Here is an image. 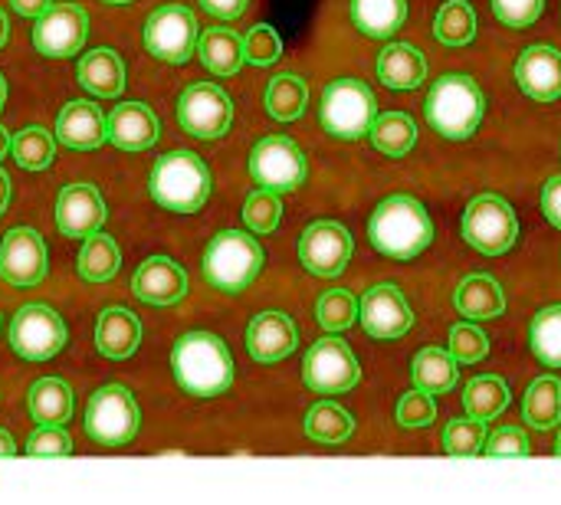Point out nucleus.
<instances>
[{
  "label": "nucleus",
  "mask_w": 561,
  "mask_h": 505,
  "mask_svg": "<svg viewBox=\"0 0 561 505\" xmlns=\"http://www.w3.org/2000/svg\"><path fill=\"white\" fill-rule=\"evenodd\" d=\"M171 371L184 394L220 398L230 391L237 365L224 338L210 332H187L171 348Z\"/></svg>",
  "instance_id": "nucleus-1"
},
{
  "label": "nucleus",
  "mask_w": 561,
  "mask_h": 505,
  "mask_svg": "<svg viewBox=\"0 0 561 505\" xmlns=\"http://www.w3.org/2000/svg\"><path fill=\"white\" fill-rule=\"evenodd\" d=\"M368 240L391 260H414L434 243V223L417 197L394 194L375 207L368 220Z\"/></svg>",
  "instance_id": "nucleus-2"
},
{
  "label": "nucleus",
  "mask_w": 561,
  "mask_h": 505,
  "mask_svg": "<svg viewBox=\"0 0 561 505\" xmlns=\"http://www.w3.org/2000/svg\"><path fill=\"white\" fill-rule=\"evenodd\" d=\"M483 115H486V95L477 85V79L463 72L440 76L424 99L427 125L450 141H467L480 128Z\"/></svg>",
  "instance_id": "nucleus-3"
},
{
  "label": "nucleus",
  "mask_w": 561,
  "mask_h": 505,
  "mask_svg": "<svg viewBox=\"0 0 561 505\" xmlns=\"http://www.w3.org/2000/svg\"><path fill=\"white\" fill-rule=\"evenodd\" d=\"M210 168L194 151H168L154 161L148 191L171 214H197L210 197Z\"/></svg>",
  "instance_id": "nucleus-4"
},
{
  "label": "nucleus",
  "mask_w": 561,
  "mask_h": 505,
  "mask_svg": "<svg viewBox=\"0 0 561 505\" xmlns=\"http://www.w3.org/2000/svg\"><path fill=\"white\" fill-rule=\"evenodd\" d=\"M263 246L253 237H247L243 230H224L207 243L201 273L210 289L237 296L253 286L263 269Z\"/></svg>",
  "instance_id": "nucleus-5"
},
{
  "label": "nucleus",
  "mask_w": 561,
  "mask_h": 505,
  "mask_svg": "<svg viewBox=\"0 0 561 505\" xmlns=\"http://www.w3.org/2000/svg\"><path fill=\"white\" fill-rule=\"evenodd\" d=\"M375 118H378V102H375V92L362 79L342 76L325 85L319 122L329 135L342 141H358L371 131Z\"/></svg>",
  "instance_id": "nucleus-6"
},
{
  "label": "nucleus",
  "mask_w": 561,
  "mask_h": 505,
  "mask_svg": "<svg viewBox=\"0 0 561 505\" xmlns=\"http://www.w3.org/2000/svg\"><path fill=\"white\" fill-rule=\"evenodd\" d=\"M82 424H85V437L95 447L115 450V447H128L138 437L141 414H138V404H135L128 388L105 385L89 398Z\"/></svg>",
  "instance_id": "nucleus-7"
},
{
  "label": "nucleus",
  "mask_w": 561,
  "mask_h": 505,
  "mask_svg": "<svg viewBox=\"0 0 561 505\" xmlns=\"http://www.w3.org/2000/svg\"><path fill=\"white\" fill-rule=\"evenodd\" d=\"M460 230H463V240L477 253L500 256V253L516 246L519 220H516V210L510 207V200H503L496 194H480L463 210V227Z\"/></svg>",
  "instance_id": "nucleus-8"
},
{
  "label": "nucleus",
  "mask_w": 561,
  "mask_h": 505,
  "mask_svg": "<svg viewBox=\"0 0 561 505\" xmlns=\"http://www.w3.org/2000/svg\"><path fill=\"white\" fill-rule=\"evenodd\" d=\"M250 177L273 194H293L306 181V154L286 135H270L250 151Z\"/></svg>",
  "instance_id": "nucleus-9"
},
{
  "label": "nucleus",
  "mask_w": 561,
  "mask_h": 505,
  "mask_svg": "<svg viewBox=\"0 0 561 505\" xmlns=\"http://www.w3.org/2000/svg\"><path fill=\"white\" fill-rule=\"evenodd\" d=\"M197 16L181 7V3H168V7H158L154 13H148L145 20V49L161 59V62H187L194 53H197Z\"/></svg>",
  "instance_id": "nucleus-10"
},
{
  "label": "nucleus",
  "mask_w": 561,
  "mask_h": 505,
  "mask_svg": "<svg viewBox=\"0 0 561 505\" xmlns=\"http://www.w3.org/2000/svg\"><path fill=\"white\" fill-rule=\"evenodd\" d=\"M302 381L316 394H345L362 381V368L342 338H322L302 358Z\"/></svg>",
  "instance_id": "nucleus-11"
},
{
  "label": "nucleus",
  "mask_w": 561,
  "mask_h": 505,
  "mask_svg": "<svg viewBox=\"0 0 561 505\" xmlns=\"http://www.w3.org/2000/svg\"><path fill=\"white\" fill-rule=\"evenodd\" d=\"M66 345V322L49 306H23L10 322V348L23 361H49Z\"/></svg>",
  "instance_id": "nucleus-12"
},
{
  "label": "nucleus",
  "mask_w": 561,
  "mask_h": 505,
  "mask_svg": "<svg viewBox=\"0 0 561 505\" xmlns=\"http://www.w3.org/2000/svg\"><path fill=\"white\" fill-rule=\"evenodd\" d=\"M233 122V102L230 95L214 85V82H194L181 92L178 99V125L204 141H214L220 135H227Z\"/></svg>",
  "instance_id": "nucleus-13"
},
{
  "label": "nucleus",
  "mask_w": 561,
  "mask_h": 505,
  "mask_svg": "<svg viewBox=\"0 0 561 505\" xmlns=\"http://www.w3.org/2000/svg\"><path fill=\"white\" fill-rule=\"evenodd\" d=\"M355 256L352 233L335 220H316L299 237V263L322 279H335Z\"/></svg>",
  "instance_id": "nucleus-14"
},
{
  "label": "nucleus",
  "mask_w": 561,
  "mask_h": 505,
  "mask_svg": "<svg viewBox=\"0 0 561 505\" xmlns=\"http://www.w3.org/2000/svg\"><path fill=\"white\" fill-rule=\"evenodd\" d=\"M89 36V13L79 3H53L33 26V46L46 59H66L82 49Z\"/></svg>",
  "instance_id": "nucleus-15"
},
{
  "label": "nucleus",
  "mask_w": 561,
  "mask_h": 505,
  "mask_svg": "<svg viewBox=\"0 0 561 505\" xmlns=\"http://www.w3.org/2000/svg\"><path fill=\"white\" fill-rule=\"evenodd\" d=\"M358 319L365 325V332L378 342H398L411 332L414 325V312L411 302L404 299V292L391 283L371 286L362 302H358Z\"/></svg>",
  "instance_id": "nucleus-16"
},
{
  "label": "nucleus",
  "mask_w": 561,
  "mask_h": 505,
  "mask_svg": "<svg viewBox=\"0 0 561 505\" xmlns=\"http://www.w3.org/2000/svg\"><path fill=\"white\" fill-rule=\"evenodd\" d=\"M49 266V253L46 243L36 230L30 227H13L3 243H0V279L16 286V289H30L39 286Z\"/></svg>",
  "instance_id": "nucleus-17"
},
{
  "label": "nucleus",
  "mask_w": 561,
  "mask_h": 505,
  "mask_svg": "<svg viewBox=\"0 0 561 505\" xmlns=\"http://www.w3.org/2000/svg\"><path fill=\"white\" fill-rule=\"evenodd\" d=\"M108 210L102 194L92 184H66L56 200V227L62 237L85 240L102 230Z\"/></svg>",
  "instance_id": "nucleus-18"
},
{
  "label": "nucleus",
  "mask_w": 561,
  "mask_h": 505,
  "mask_svg": "<svg viewBox=\"0 0 561 505\" xmlns=\"http://www.w3.org/2000/svg\"><path fill=\"white\" fill-rule=\"evenodd\" d=\"M131 292L145 306H178L187 296V273L168 256H151L135 269Z\"/></svg>",
  "instance_id": "nucleus-19"
},
{
  "label": "nucleus",
  "mask_w": 561,
  "mask_h": 505,
  "mask_svg": "<svg viewBox=\"0 0 561 505\" xmlns=\"http://www.w3.org/2000/svg\"><path fill=\"white\" fill-rule=\"evenodd\" d=\"M299 332L289 315L283 312H260L247 325V352L260 365H276L296 352Z\"/></svg>",
  "instance_id": "nucleus-20"
},
{
  "label": "nucleus",
  "mask_w": 561,
  "mask_h": 505,
  "mask_svg": "<svg viewBox=\"0 0 561 505\" xmlns=\"http://www.w3.org/2000/svg\"><path fill=\"white\" fill-rule=\"evenodd\" d=\"M56 141L72 151H92L108 141V115H102V108L85 99L66 102L56 118Z\"/></svg>",
  "instance_id": "nucleus-21"
},
{
  "label": "nucleus",
  "mask_w": 561,
  "mask_h": 505,
  "mask_svg": "<svg viewBox=\"0 0 561 505\" xmlns=\"http://www.w3.org/2000/svg\"><path fill=\"white\" fill-rule=\"evenodd\" d=\"M516 82L536 102L561 99V53L556 46H529L516 59Z\"/></svg>",
  "instance_id": "nucleus-22"
},
{
  "label": "nucleus",
  "mask_w": 561,
  "mask_h": 505,
  "mask_svg": "<svg viewBox=\"0 0 561 505\" xmlns=\"http://www.w3.org/2000/svg\"><path fill=\"white\" fill-rule=\"evenodd\" d=\"M161 138V122L145 102L115 105L108 115V141L118 151H145Z\"/></svg>",
  "instance_id": "nucleus-23"
},
{
  "label": "nucleus",
  "mask_w": 561,
  "mask_h": 505,
  "mask_svg": "<svg viewBox=\"0 0 561 505\" xmlns=\"http://www.w3.org/2000/svg\"><path fill=\"white\" fill-rule=\"evenodd\" d=\"M76 76H79V85L95 99H118L125 89V62L108 46L85 53L76 66Z\"/></svg>",
  "instance_id": "nucleus-24"
},
{
  "label": "nucleus",
  "mask_w": 561,
  "mask_h": 505,
  "mask_svg": "<svg viewBox=\"0 0 561 505\" xmlns=\"http://www.w3.org/2000/svg\"><path fill=\"white\" fill-rule=\"evenodd\" d=\"M141 345V322L135 319V312L128 309H105L95 322V348L112 358V361H125L138 352Z\"/></svg>",
  "instance_id": "nucleus-25"
},
{
  "label": "nucleus",
  "mask_w": 561,
  "mask_h": 505,
  "mask_svg": "<svg viewBox=\"0 0 561 505\" xmlns=\"http://www.w3.org/2000/svg\"><path fill=\"white\" fill-rule=\"evenodd\" d=\"M378 79L381 85L401 92V89H417L427 79V62L417 46L411 43H388L378 53Z\"/></svg>",
  "instance_id": "nucleus-26"
},
{
  "label": "nucleus",
  "mask_w": 561,
  "mask_h": 505,
  "mask_svg": "<svg viewBox=\"0 0 561 505\" xmlns=\"http://www.w3.org/2000/svg\"><path fill=\"white\" fill-rule=\"evenodd\" d=\"M197 56L207 72L214 76H233L247 62L243 36L233 33L230 26H210L197 36Z\"/></svg>",
  "instance_id": "nucleus-27"
},
{
  "label": "nucleus",
  "mask_w": 561,
  "mask_h": 505,
  "mask_svg": "<svg viewBox=\"0 0 561 505\" xmlns=\"http://www.w3.org/2000/svg\"><path fill=\"white\" fill-rule=\"evenodd\" d=\"M454 306L460 315L467 319H500L503 309H506V296H503V286L486 276V273H477V276H467L457 292H454Z\"/></svg>",
  "instance_id": "nucleus-28"
},
{
  "label": "nucleus",
  "mask_w": 561,
  "mask_h": 505,
  "mask_svg": "<svg viewBox=\"0 0 561 505\" xmlns=\"http://www.w3.org/2000/svg\"><path fill=\"white\" fill-rule=\"evenodd\" d=\"M348 13L365 36L388 39L404 26L408 0H348Z\"/></svg>",
  "instance_id": "nucleus-29"
},
{
  "label": "nucleus",
  "mask_w": 561,
  "mask_h": 505,
  "mask_svg": "<svg viewBox=\"0 0 561 505\" xmlns=\"http://www.w3.org/2000/svg\"><path fill=\"white\" fill-rule=\"evenodd\" d=\"M460 361L444 352V348H424L417 352L414 365H411V381L417 391L424 394H450L460 381Z\"/></svg>",
  "instance_id": "nucleus-30"
},
{
  "label": "nucleus",
  "mask_w": 561,
  "mask_h": 505,
  "mask_svg": "<svg viewBox=\"0 0 561 505\" xmlns=\"http://www.w3.org/2000/svg\"><path fill=\"white\" fill-rule=\"evenodd\" d=\"M26 408L36 424H66L72 417V388L62 378H39L26 394Z\"/></svg>",
  "instance_id": "nucleus-31"
},
{
  "label": "nucleus",
  "mask_w": 561,
  "mask_h": 505,
  "mask_svg": "<svg viewBox=\"0 0 561 505\" xmlns=\"http://www.w3.org/2000/svg\"><path fill=\"white\" fill-rule=\"evenodd\" d=\"M266 112L276 118V122H296L302 112H306V102H309V85L302 76L296 72H279L270 79L266 85Z\"/></svg>",
  "instance_id": "nucleus-32"
},
{
  "label": "nucleus",
  "mask_w": 561,
  "mask_h": 505,
  "mask_svg": "<svg viewBox=\"0 0 561 505\" xmlns=\"http://www.w3.org/2000/svg\"><path fill=\"white\" fill-rule=\"evenodd\" d=\"M371 145L388 158H404L417 145V122L408 112H385L368 131Z\"/></svg>",
  "instance_id": "nucleus-33"
},
{
  "label": "nucleus",
  "mask_w": 561,
  "mask_h": 505,
  "mask_svg": "<svg viewBox=\"0 0 561 505\" xmlns=\"http://www.w3.org/2000/svg\"><path fill=\"white\" fill-rule=\"evenodd\" d=\"M523 417L536 431H552L561 424V381L559 378H539L529 385L523 398Z\"/></svg>",
  "instance_id": "nucleus-34"
},
{
  "label": "nucleus",
  "mask_w": 561,
  "mask_h": 505,
  "mask_svg": "<svg viewBox=\"0 0 561 505\" xmlns=\"http://www.w3.org/2000/svg\"><path fill=\"white\" fill-rule=\"evenodd\" d=\"M118 263H122L118 243L99 230V233L85 237V243H82V250H79L76 269H79V276H82L85 283H108V279H115Z\"/></svg>",
  "instance_id": "nucleus-35"
},
{
  "label": "nucleus",
  "mask_w": 561,
  "mask_h": 505,
  "mask_svg": "<svg viewBox=\"0 0 561 505\" xmlns=\"http://www.w3.org/2000/svg\"><path fill=\"white\" fill-rule=\"evenodd\" d=\"M506 408H510V388H506L503 378L483 375V378H473V381L463 388V411H467V417L493 421V417H500Z\"/></svg>",
  "instance_id": "nucleus-36"
},
{
  "label": "nucleus",
  "mask_w": 561,
  "mask_h": 505,
  "mask_svg": "<svg viewBox=\"0 0 561 505\" xmlns=\"http://www.w3.org/2000/svg\"><path fill=\"white\" fill-rule=\"evenodd\" d=\"M306 437L316 440V444H342L352 437L355 431V417L335 404V401H319L309 414H306Z\"/></svg>",
  "instance_id": "nucleus-37"
},
{
  "label": "nucleus",
  "mask_w": 561,
  "mask_h": 505,
  "mask_svg": "<svg viewBox=\"0 0 561 505\" xmlns=\"http://www.w3.org/2000/svg\"><path fill=\"white\" fill-rule=\"evenodd\" d=\"M10 154L23 171H46L56 158V138L43 125H30L13 135Z\"/></svg>",
  "instance_id": "nucleus-38"
},
{
  "label": "nucleus",
  "mask_w": 561,
  "mask_h": 505,
  "mask_svg": "<svg viewBox=\"0 0 561 505\" xmlns=\"http://www.w3.org/2000/svg\"><path fill=\"white\" fill-rule=\"evenodd\" d=\"M434 36L444 46H467V43H473V36H477V13H473V7L467 0H447L437 10Z\"/></svg>",
  "instance_id": "nucleus-39"
},
{
  "label": "nucleus",
  "mask_w": 561,
  "mask_h": 505,
  "mask_svg": "<svg viewBox=\"0 0 561 505\" xmlns=\"http://www.w3.org/2000/svg\"><path fill=\"white\" fill-rule=\"evenodd\" d=\"M529 345L546 368H561V306L542 309L529 322Z\"/></svg>",
  "instance_id": "nucleus-40"
},
{
  "label": "nucleus",
  "mask_w": 561,
  "mask_h": 505,
  "mask_svg": "<svg viewBox=\"0 0 561 505\" xmlns=\"http://www.w3.org/2000/svg\"><path fill=\"white\" fill-rule=\"evenodd\" d=\"M358 299L348 289H329L316 302V319L325 332H345L358 322Z\"/></svg>",
  "instance_id": "nucleus-41"
},
{
  "label": "nucleus",
  "mask_w": 561,
  "mask_h": 505,
  "mask_svg": "<svg viewBox=\"0 0 561 505\" xmlns=\"http://www.w3.org/2000/svg\"><path fill=\"white\" fill-rule=\"evenodd\" d=\"M486 421L477 417H463V421H450L444 431V450L450 457H480L483 444H486Z\"/></svg>",
  "instance_id": "nucleus-42"
},
{
  "label": "nucleus",
  "mask_w": 561,
  "mask_h": 505,
  "mask_svg": "<svg viewBox=\"0 0 561 505\" xmlns=\"http://www.w3.org/2000/svg\"><path fill=\"white\" fill-rule=\"evenodd\" d=\"M279 217H283V204H279V194H273V191L260 187L243 204V223L253 233H273L279 227Z\"/></svg>",
  "instance_id": "nucleus-43"
},
{
  "label": "nucleus",
  "mask_w": 561,
  "mask_h": 505,
  "mask_svg": "<svg viewBox=\"0 0 561 505\" xmlns=\"http://www.w3.org/2000/svg\"><path fill=\"white\" fill-rule=\"evenodd\" d=\"M450 355L460 361V365H477L490 355V338L486 332H480L477 325L463 322V325H454L450 329Z\"/></svg>",
  "instance_id": "nucleus-44"
},
{
  "label": "nucleus",
  "mask_w": 561,
  "mask_h": 505,
  "mask_svg": "<svg viewBox=\"0 0 561 505\" xmlns=\"http://www.w3.org/2000/svg\"><path fill=\"white\" fill-rule=\"evenodd\" d=\"M23 454H26V457H43V460L69 457V454H72V440H69V434L62 431V424H39V431L30 434Z\"/></svg>",
  "instance_id": "nucleus-45"
},
{
  "label": "nucleus",
  "mask_w": 561,
  "mask_h": 505,
  "mask_svg": "<svg viewBox=\"0 0 561 505\" xmlns=\"http://www.w3.org/2000/svg\"><path fill=\"white\" fill-rule=\"evenodd\" d=\"M243 49H247V62H253V66H273L283 56V39H279V33L270 23H256L247 33Z\"/></svg>",
  "instance_id": "nucleus-46"
},
{
  "label": "nucleus",
  "mask_w": 561,
  "mask_h": 505,
  "mask_svg": "<svg viewBox=\"0 0 561 505\" xmlns=\"http://www.w3.org/2000/svg\"><path fill=\"white\" fill-rule=\"evenodd\" d=\"M398 424L408 427V431H417V427H431L437 421V404H434V394H424V391H411L398 401V411H394Z\"/></svg>",
  "instance_id": "nucleus-47"
},
{
  "label": "nucleus",
  "mask_w": 561,
  "mask_h": 505,
  "mask_svg": "<svg viewBox=\"0 0 561 505\" xmlns=\"http://www.w3.org/2000/svg\"><path fill=\"white\" fill-rule=\"evenodd\" d=\"M546 10V0H493V13L503 26L510 30H526L533 26Z\"/></svg>",
  "instance_id": "nucleus-48"
},
{
  "label": "nucleus",
  "mask_w": 561,
  "mask_h": 505,
  "mask_svg": "<svg viewBox=\"0 0 561 505\" xmlns=\"http://www.w3.org/2000/svg\"><path fill=\"white\" fill-rule=\"evenodd\" d=\"M529 450H533V447H529V437H526V431H519V427H503V431L490 434L486 444H483V454L493 457V460L529 457Z\"/></svg>",
  "instance_id": "nucleus-49"
},
{
  "label": "nucleus",
  "mask_w": 561,
  "mask_h": 505,
  "mask_svg": "<svg viewBox=\"0 0 561 505\" xmlns=\"http://www.w3.org/2000/svg\"><path fill=\"white\" fill-rule=\"evenodd\" d=\"M542 214L549 217L552 227L561 230V174H556L546 187H542Z\"/></svg>",
  "instance_id": "nucleus-50"
},
{
  "label": "nucleus",
  "mask_w": 561,
  "mask_h": 505,
  "mask_svg": "<svg viewBox=\"0 0 561 505\" xmlns=\"http://www.w3.org/2000/svg\"><path fill=\"white\" fill-rule=\"evenodd\" d=\"M201 7L217 20H237V16H243L250 0H201Z\"/></svg>",
  "instance_id": "nucleus-51"
},
{
  "label": "nucleus",
  "mask_w": 561,
  "mask_h": 505,
  "mask_svg": "<svg viewBox=\"0 0 561 505\" xmlns=\"http://www.w3.org/2000/svg\"><path fill=\"white\" fill-rule=\"evenodd\" d=\"M10 7H13L20 16H33V20H36V16H43V13L53 7V0H10Z\"/></svg>",
  "instance_id": "nucleus-52"
},
{
  "label": "nucleus",
  "mask_w": 561,
  "mask_h": 505,
  "mask_svg": "<svg viewBox=\"0 0 561 505\" xmlns=\"http://www.w3.org/2000/svg\"><path fill=\"white\" fill-rule=\"evenodd\" d=\"M10 457H16V444L7 431H0V460H10Z\"/></svg>",
  "instance_id": "nucleus-53"
},
{
  "label": "nucleus",
  "mask_w": 561,
  "mask_h": 505,
  "mask_svg": "<svg viewBox=\"0 0 561 505\" xmlns=\"http://www.w3.org/2000/svg\"><path fill=\"white\" fill-rule=\"evenodd\" d=\"M7 204H10V177H7V171L0 168V217L7 214Z\"/></svg>",
  "instance_id": "nucleus-54"
},
{
  "label": "nucleus",
  "mask_w": 561,
  "mask_h": 505,
  "mask_svg": "<svg viewBox=\"0 0 561 505\" xmlns=\"http://www.w3.org/2000/svg\"><path fill=\"white\" fill-rule=\"evenodd\" d=\"M10 145H13V138H10V131L0 125V161L7 158V151H10Z\"/></svg>",
  "instance_id": "nucleus-55"
},
{
  "label": "nucleus",
  "mask_w": 561,
  "mask_h": 505,
  "mask_svg": "<svg viewBox=\"0 0 561 505\" xmlns=\"http://www.w3.org/2000/svg\"><path fill=\"white\" fill-rule=\"evenodd\" d=\"M7 33H10V23H7V13L0 10V46L7 43Z\"/></svg>",
  "instance_id": "nucleus-56"
},
{
  "label": "nucleus",
  "mask_w": 561,
  "mask_h": 505,
  "mask_svg": "<svg viewBox=\"0 0 561 505\" xmlns=\"http://www.w3.org/2000/svg\"><path fill=\"white\" fill-rule=\"evenodd\" d=\"M3 102H7V82H3V76H0V108H3Z\"/></svg>",
  "instance_id": "nucleus-57"
},
{
  "label": "nucleus",
  "mask_w": 561,
  "mask_h": 505,
  "mask_svg": "<svg viewBox=\"0 0 561 505\" xmlns=\"http://www.w3.org/2000/svg\"><path fill=\"white\" fill-rule=\"evenodd\" d=\"M556 457H561V434H559V440H556Z\"/></svg>",
  "instance_id": "nucleus-58"
},
{
  "label": "nucleus",
  "mask_w": 561,
  "mask_h": 505,
  "mask_svg": "<svg viewBox=\"0 0 561 505\" xmlns=\"http://www.w3.org/2000/svg\"><path fill=\"white\" fill-rule=\"evenodd\" d=\"M102 3H131V0H102Z\"/></svg>",
  "instance_id": "nucleus-59"
},
{
  "label": "nucleus",
  "mask_w": 561,
  "mask_h": 505,
  "mask_svg": "<svg viewBox=\"0 0 561 505\" xmlns=\"http://www.w3.org/2000/svg\"><path fill=\"white\" fill-rule=\"evenodd\" d=\"M0 325H3V322H0Z\"/></svg>",
  "instance_id": "nucleus-60"
}]
</instances>
